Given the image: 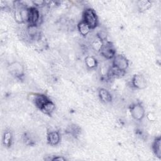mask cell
<instances>
[{"instance_id":"obj_16","label":"cell","mask_w":161,"mask_h":161,"mask_svg":"<svg viewBox=\"0 0 161 161\" xmlns=\"http://www.w3.org/2000/svg\"><path fill=\"white\" fill-rule=\"evenodd\" d=\"M137 6H138V9L140 11H145L151 7L152 4L149 1L142 0V1H138Z\"/></svg>"},{"instance_id":"obj_8","label":"cell","mask_w":161,"mask_h":161,"mask_svg":"<svg viewBox=\"0 0 161 161\" xmlns=\"http://www.w3.org/2000/svg\"><path fill=\"white\" fill-rule=\"evenodd\" d=\"M49 99L47 96L43 94H33V102L36 108L39 109L42 108V107L44 105V104Z\"/></svg>"},{"instance_id":"obj_3","label":"cell","mask_w":161,"mask_h":161,"mask_svg":"<svg viewBox=\"0 0 161 161\" xmlns=\"http://www.w3.org/2000/svg\"><path fill=\"white\" fill-rule=\"evenodd\" d=\"M129 65V62L128 59L123 55H116L113 58L112 66L116 69L125 72Z\"/></svg>"},{"instance_id":"obj_4","label":"cell","mask_w":161,"mask_h":161,"mask_svg":"<svg viewBox=\"0 0 161 161\" xmlns=\"http://www.w3.org/2000/svg\"><path fill=\"white\" fill-rule=\"evenodd\" d=\"M130 111L131 116L137 121H141L145 115V109L139 103L132 104L130 108Z\"/></svg>"},{"instance_id":"obj_1","label":"cell","mask_w":161,"mask_h":161,"mask_svg":"<svg viewBox=\"0 0 161 161\" xmlns=\"http://www.w3.org/2000/svg\"><path fill=\"white\" fill-rule=\"evenodd\" d=\"M91 29L95 28L98 24L97 16L96 12L91 8H86L82 13V20Z\"/></svg>"},{"instance_id":"obj_18","label":"cell","mask_w":161,"mask_h":161,"mask_svg":"<svg viewBox=\"0 0 161 161\" xmlns=\"http://www.w3.org/2000/svg\"><path fill=\"white\" fill-rule=\"evenodd\" d=\"M33 4L35 5V7H40V6H45L46 4V1H33Z\"/></svg>"},{"instance_id":"obj_5","label":"cell","mask_w":161,"mask_h":161,"mask_svg":"<svg viewBox=\"0 0 161 161\" xmlns=\"http://www.w3.org/2000/svg\"><path fill=\"white\" fill-rule=\"evenodd\" d=\"M40 18V13L35 6L28 8V17L27 23L30 26H36Z\"/></svg>"},{"instance_id":"obj_9","label":"cell","mask_w":161,"mask_h":161,"mask_svg":"<svg viewBox=\"0 0 161 161\" xmlns=\"http://www.w3.org/2000/svg\"><path fill=\"white\" fill-rule=\"evenodd\" d=\"M100 100L104 103H109L112 101V96L109 91L104 88H100L98 91Z\"/></svg>"},{"instance_id":"obj_7","label":"cell","mask_w":161,"mask_h":161,"mask_svg":"<svg viewBox=\"0 0 161 161\" xmlns=\"http://www.w3.org/2000/svg\"><path fill=\"white\" fill-rule=\"evenodd\" d=\"M131 85L137 89H143L147 87L146 79L141 74H135L131 79Z\"/></svg>"},{"instance_id":"obj_12","label":"cell","mask_w":161,"mask_h":161,"mask_svg":"<svg viewBox=\"0 0 161 161\" xmlns=\"http://www.w3.org/2000/svg\"><path fill=\"white\" fill-rule=\"evenodd\" d=\"M152 148L153 153L155 155L158 157L160 158L161 157V138L160 136L157 137L154 141L153 142Z\"/></svg>"},{"instance_id":"obj_6","label":"cell","mask_w":161,"mask_h":161,"mask_svg":"<svg viewBox=\"0 0 161 161\" xmlns=\"http://www.w3.org/2000/svg\"><path fill=\"white\" fill-rule=\"evenodd\" d=\"M8 70L11 74L17 78H21L24 75V67L18 62L11 63L9 65Z\"/></svg>"},{"instance_id":"obj_17","label":"cell","mask_w":161,"mask_h":161,"mask_svg":"<svg viewBox=\"0 0 161 161\" xmlns=\"http://www.w3.org/2000/svg\"><path fill=\"white\" fill-rule=\"evenodd\" d=\"M103 42H104V41H103L98 36H97V38L92 42V46L95 50L99 52V50L103 44Z\"/></svg>"},{"instance_id":"obj_11","label":"cell","mask_w":161,"mask_h":161,"mask_svg":"<svg viewBox=\"0 0 161 161\" xmlns=\"http://www.w3.org/2000/svg\"><path fill=\"white\" fill-rule=\"evenodd\" d=\"M60 140V136L58 131H52L48 133L47 135V141L48 143L51 145H57Z\"/></svg>"},{"instance_id":"obj_2","label":"cell","mask_w":161,"mask_h":161,"mask_svg":"<svg viewBox=\"0 0 161 161\" xmlns=\"http://www.w3.org/2000/svg\"><path fill=\"white\" fill-rule=\"evenodd\" d=\"M100 54L106 59H113L116 55V50L111 42L104 41L99 50Z\"/></svg>"},{"instance_id":"obj_20","label":"cell","mask_w":161,"mask_h":161,"mask_svg":"<svg viewBox=\"0 0 161 161\" xmlns=\"http://www.w3.org/2000/svg\"><path fill=\"white\" fill-rule=\"evenodd\" d=\"M50 160L52 161H64L66 159L62 156H53V157L52 158H50Z\"/></svg>"},{"instance_id":"obj_13","label":"cell","mask_w":161,"mask_h":161,"mask_svg":"<svg viewBox=\"0 0 161 161\" xmlns=\"http://www.w3.org/2000/svg\"><path fill=\"white\" fill-rule=\"evenodd\" d=\"M77 30L81 35L86 36L89 34L91 28L85 22L80 21L77 25Z\"/></svg>"},{"instance_id":"obj_15","label":"cell","mask_w":161,"mask_h":161,"mask_svg":"<svg viewBox=\"0 0 161 161\" xmlns=\"http://www.w3.org/2000/svg\"><path fill=\"white\" fill-rule=\"evenodd\" d=\"M85 64L88 69H93L96 67L97 65V62L94 57L89 55L85 58Z\"/></svg>"},{"instance_id":"obj_14","label":"cell","mask_w":161,"mask_h":161,"mask_svg":"<svg viewBox=\"0 0 161 161\" xmlns=\"http://www.w3.org/2000/svg\"><path fill=\"white\" fill-rule=\"evenodd\" d=\"M13 139L12 132L10 130H6L3 136V143L6 147H9L11 145Z\"/></svg>"},{"instance_id":"obj_10","label":"cell","mask_w":161,"mask_h":161,"mask_svg":"<svg viewBox=\"0 0 161 161\" xmlns=\"http://www.w3.org/2000/svg\"><path fill=\"white\" fill-rule=\"evenodd\" d=\"M55 109V104L51 100L48 99L40 109L44 114L51 115Z\"/></svg>"},{"instance_id":"obj_19","label":"cell","mask_w":161,"mask_h":161,"mask_svg":"<svg viewBox=\"0 0 161 161\" xmlns=\"http://www.w3.org/2000/svg\"><path fill=\"white\" fill-rule=\"evenodd\" d=\"M147 117L149 121H155V119H156V116H155V114L153 113H152V112L148 113L147 114Z\"/></svg>"}]
</instances>
